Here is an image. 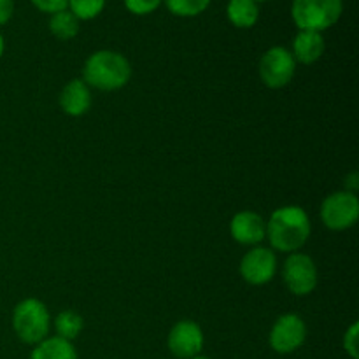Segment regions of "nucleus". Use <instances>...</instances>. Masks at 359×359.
I'll return each mask as SVG.
<instances>
[{
	"label": "nucleus",
	"mask_w": 359,
	"mask_h": 359,
	"mask_svg": "<svg viewBox=\"0 0 359 359\" xmlns=\"http://www.w3.org/2000/svg\"><path fill=\"white\" fill-rule=\"evenodd\" d=\"M311 237V219L298 205L277 209L266 223V238L276 251L297 252Z\"/></svg>",
	"instance_id": "nucleus-1"
},
{
	"label": "nucleus",
	"mask_w": 359,
	"mask_h": 359,
	"mask_svg": "<svg viewBox=\"0 0 359 359\" xmlns=\"http://www.w3.org/2000/svg\"><path fill=\"white\" fill-rule=\"evenodd\" d=\"M132 77V65L121 53L102 51L88 56L83 69V81L100 91H116L126 86Z\"/></svg>",
	"instance_id": "nucleus-2"
},
{
	"label": "nucleus",
	"mask_w": 359,
	"mask_h": 359,
	"mask_svg": "<svg viewBox=\"0 0 359 359\" xmlns=\"http://www.w3.org/2000/svg\"><path fill=\"white\" fill-rule=\"evenodd\" d=\"M13 328L18 339L30 346H37L48 339L51 328L48 307L37 298H27L14 307Z\"/></svg>",
	"instance_id": "nucleus-3"
},
{
	"label": "nucleus",
	"mask_w": 359,
	"mask_h": 359,
	"mask_svg": "<svg viewBox=\"0 0 359 359\" xmlns=\"http://www.w3.org/2000/svg\"><path fill=\"white\" fill-rule=\"evenodd\" d=\"M342 0H293L291 16L300 30L325 32L342 16Z\"/></svg>",
	"instance_id": "nucleus-4"
},
{
	"label": "nucleus",
	"mask_w": 359,
	"mask_h": 359,
	"mask_svg": "<svg viewBox=\"0 0 359 359\" xmlns=\"http://www.w3.org/2000/svg\"><path fill=\"white\" fill-rule=\"evenodd\" d=\"M359 217V200L356 193L337 191L326 196L321 205V219L326 228L335 231L349 230Z\"/></svg>",
	"instance_id": "nucleus-5"
},
{
	"label": "nucleus",
	"mask_w": 359,
	"mask_h": 359,
	"mask_svg": "<svg viewBox=\"0 0 359 359\" xmlns=\"http://www.w3.org/2000/svg\"><path fill=\"white\" fill-rule=\"evenodd\" d=\"M297 72V62L290 49L273 46L259 60V77L265 86L280 90L293 81Z\"/></svg>",
	"instance_id": "nucleus-6"
},
{
	"label": "nucleus",
	"mask_w": 359,
	"mask_h": 359,
	"mask_svg": "<svg viewBox=\"0 0 359 359\" xmlns=\"http://www.w3.org/2000/svg\"><path fill=\"white\" fill-rule=\"evenodd\" d=\"M283 277L287 290L297 297H307L318 286V269L314 259L304 252H293L286 259Z\"/></svg>",
	"instance_id": "nucleus-7"
},
{
	"label": "nucleus",
	"mask_w": 359,
	"mask_h": 359,
	"mask_svg": "<svg viewBox=\"0 0 359 359\" xmlns=\"http://www.w3.org/2000/svg\"><path fill=\"white\" fill-rule=\"evenodd\" d=\"M307 339V325L298 314L280 316L269 335L270 347L279 354H291L300 349Z\"/></svg>",
	"instance_id": "nucleus-8"
},
{
	"label": "nucleus",
	"mask_w": 359,
	"mask_h": 359,
	"mask_svg": "<svg viewBox=\"0 0 359 359\" xmlns=\"http://www.w3.org/2000/svg\"><path fill=\"white\" fill-rule=\"evenodd\" d=\"M277 270L276 252L269 248H255L241 262V276L252 286H263L273 279Z\"/></svg>",
	"instance_id": "nucleus-9"
},
{
	"label": "nucleus",
	"mask_w": 359,
	"mask_h": 359,
	"mask_svg": "<svg viewBox=\"0 0 359 359\" xmlns=\"http://www.w3.org/2000/svg\"><path fill=\"white\" fill-rule=\"evenodd\" d=\"M203 332L195 321H179L177 325L172 326L168 333V349L179 359H191L200 356L203 349Z\"/></svg>",
	"instance_id": "nucleus-10"
},
{
	"label": "nucleus",
	"mask_w": 359,
	"mask_h": 359,
	"mask_svg": "<svg viewBox=\"0 0 359 359\" xmlns=\"http://www.w3.org/2000/svg\"><path fill=\"white\" fill-rule=\"evenodd\" d=\"M230 233L238 244L256 245L266 238V221L252 210H242L231 219Z\"/></svg>",
	"instance_id": "nucleus-11"
},
{
	"label": "nucleus",
	"mask_w": 359,
	"mask_h": 359,
	"mask_svg": "<svg viewBox=\"0 0 359 359\" xmlns=\"http://www.w3.org/2000/svg\"><path fill=\"white\" fill-rule=\"evenodd\" d=\"M60 107L72 118L84 116L91 107L90 86L83 79H72L60 93Z\"/></svg>",
	"instance_id": "nucleus-12"
},
{
	"label": "nucleus",
	"mask_w": 359,
	"mask_h": 359,
	"mask_svg": "<svg viewBox=\"0 0 359 359\" xmlns=\"http://www.w3.org/2000/svg\"><path fill=\"white\" fill-rule=\"evenodd\" d=\"M325 37L319 32L300 30L293 41V55L294 62H300L304 65H312L318 62L325 53Z\"/></svg>",
	"instance_id": "nucleus-13"
},
{
	"label": "nucleus",
	"mask_w": 359,
	"mask_h": 359,
	"mask_svg": "<svg viewBox=\"0 0 359 359\" xmlns=\"http://www.w3.org/2000/svg\"><path fill=\"white\" fill-rule=\"evenodd\" d=\"M30 359H77L76 347L60 337H48L35 346Z\"/></svg>",
	"instance_id": "nucleus-14"
},
{
	"label": "nucleus",
	"mask_w": 359,
	"mask_h": 359,
	"mask_svg": "<svg viewBox=\"0 0 359 359\" xmlns=\"http://www.w3.org/2000/svg\"><path fill=\"white\" fill-rule=\"evenodd\" d=\"M230 23L237 28H251L259 20V7L255 0H230L226 7Z\"/></svg>",
	"instance_id": "nucleus-15"
},
{
	"label": "nucleus",
	"mask_w": 359,
	"mask_h": 359,
	"mask_svg": "<svg viewBox=\"0 0 359 359\" xmlns=\"http://www.w3.org/2000/svg\"><path fill=\"white\" fill-rule=\"evenodd\" d=\"M49 32L60 41H70L79 34V20L70 11H60V13L51 14Z\"/></svg>",
	"instance_id": "nucleus-16"
},
{
	"label": "nucleus",
	"mask_w": 359,
	"mask_h": 359,
	"mask_svg": "<svg viewBox=\"0 0 359 359\" xmlns=\"http://www.w3.org/2000/svg\"><path fill=\"white\" fill-rule=\"evenodd\" d=\"M83 318L74 311L60 312L55 319V330L58 333L56 337H60L63 340H69V342H72L74 339L79 337V333L83 332Z\"/></svg>",
	"instance_id": "nucleus-17"
},
{
	"label": "nucleus",
	"mask_w": 359,
	"mask_h": 359,
	"mask_svg": "<svg viewBox=\"0 0 359 359\" xmlns=\"http://www.w3.org/2000/svg\"><path fill=\"white\" fill-rule=\"evenodd\" d=\"M209 4L210 0H165L167 9L181 18L198 16L209 7Z\"/></svg>",
	"instance_id": "nucleus-18"
},
{
	"label": "nucleus",
	"mask_w": 359,
	"mask_h": 359,
	"mask_svg": "<svg viewBox=\"0 0 359 359\" xmlns=\"http://www.w3.org/2000/svg\"><path fill=\"white\" fill-rule=\"evenodd\" d=\"M70 13L77 20H93L104 11L105 0H69Z\"/></svg>",
	"instance_id": "nucleus-19"
},
{
	"label": "nucleus",
	"mask_w": 359,
	"mask_h": 359,
	"mask_svg": "<svg viewBox=\"0 0 359 359\" xmlns=\"http://www.w3.org/2000/svg\"><path fill=\"white\" fill-rule=\"evenodd\" d=\"M126 9L137 16H146L154 13L161 6V0H125Z\"/></svg>",
	"instance_id": "nucleus-20"
},
{
	"label": "nucleus",
	"mask_w": 359,
	"mask_h": 359,
	"mask_svg": "<svg viewBox=\"0 0 359 359\" xmlns=\"http://www.w3.org/2000/svg\"><path fill=\"white\" fill-rule=\"evenodd\" d=\"M358 337H359V325L358 323H354V325H351V328L346 332V337H344V349H346V353L353 359L359 358Z\"/></svg>",
	"instance_id": "nucleus-21"
},
{
	"label": "nucleus",
	"mask_w": 359,
	"mask_h": 359,
	"mask_svg": "<svg viewBox=\"0 0 359 359\" xmlns=\"http://www.w3.org/2000/svg\"><path fill=\"white\" fill-rule=\"evenodd\" d=\"M39 11L42 13L55 14L60 13V11H65L69 7V0H30Z\"/></svg>",
	"instance_id": "nucleus-22"
},
{
	"label": "nucleus",
	"mask_w": 359,
	"mask_h": 359,
	"mask_svg": "<svg viewBox=\"0 0 359 359\" xmlns=\"http://www.w3.org/2000/svg\"><path fill=\"white\" fill-rule=\"evenodd\" d=\"M14 0H0V25H6L13 18Z\"/></svg>",
	"instance_id": "nucleus-23"
},
{
	"label": "nucleus",
	"mask_w": 359,
	"mask_h": 359,
	"mask_svg": "<svg viewBox=\"0 0 359 359\" xmlns=\"http://www.w3.org/2000/svg\"><path fill=\"white\" fill-rule=\"evenodd\" d=\"M4 48H6V44H4V37H2V34H0V58H2V55H4Z\"/></svg>",
	"instance_id": "nucleus-24"
},
{
	"label": "nucleus",
	"mask_w": 359,
	"mask_h": 359,
	"mask_svg": "<svg viewBox=\"0 0 359 359\" xmlns=\"http://www.w3.org/2000/svg\"><path fill=\"white\" fill-rule=\"evenodd\" d=\"M191 359H210V358H207V356H196V358H191Z\"/></svg>",
	"instance_id": "nucleus-25"
},
{
	"label": "nucleus",
	"mask_w": 359,
	"mask_h": 359,
	"mask_svg": "<svg viewBox=\"0 0 359 359\" xmlns=\"http://www.w3.org/2000/svg\"><path fill=\"white\" fill-rule=\"evenodd\" d=\"M255 2H265V0H255Z\"/></svg>",
	"instance_id": "nucleus-26"
}]
</instances>
